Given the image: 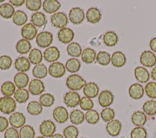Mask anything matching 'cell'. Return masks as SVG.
Masks as SVG:
<instances>
[{"mask_svg":"<svg viewBox=\"0 0 156 138\" xmlns=\"http://www.w3.org/2000/svg\"><path fill=\"white\" fill-rule=\"evenodd\" d=\"M86 84V81L78 74L69 75L66 80V86L71 91H79Z\"/></svg>","mask_w":156,"mask_h":138,"instance_id":"1","label":"cell"},{"mask_svg":"<svg viewBox=\"0 0 156 138\" xmlns=\"http://www.w3.org/2000/svg\"><path fill=\"white\" fill-rule=\"evenodd\" d=\"M16 108V102L12 97L0 98V111L4 114H12Z\"/></svg>","mask_w":156,"mask_h":138,"instance_id":"2","label":"cell"},{"mask_svg":"<svg viewBox=\"0 0 156 138\" xmlns=\"http://www.w3.org/2000/svg\"><path fill=\"white\" fill-rule=\"evenodd\" d=\"M53 41L52 34L47 31H43L39 33L36 36V44L41 48L49 47Z\"/></svg>","mask_w":156,"mask_h":138,"instance_id":"3","label":"cell"},{"mask_svg":"<svg viewBox=\"0 0 156 138\" xmlns=\"http://www.w3.org/2000/svg\"><path fill=\"white\" fill-rule=\"evenodd\" d=\"M56 130L55 123L51 120H44L39 126L40 134L46 137H50Z\"/></svg>","mask_w":156,"mask_h":138,"instance_id":"4","label":"cell"},{"mask_svg":"<svg viewBox=\"0 0 156 138\" xmlns=\"http://www.w3.org/2000/svg\"><path fill=\"white\" fill-rule=\"evenodd\" d=\"M63 103L69 108H74L79 105L80 96L76 91H69L63 95Z\"/></svg>","mask_w":156,"mask_h":138,"instance_id":"5","label":"cell"},{"mask_svg":"<svg viewBox=\"0 0 156 138\" xmlns=\"http://www.w3.org/2000/svg\"><path fill=\"white\" fill-rule=\"evenodd\" d=\"M68 21L67 16L63 12H56L51 16V22L52 26L60 29L65 27Z\"/></svg>","mask_w":156,"mask_h":138,"instance_id":"6","label":"cell"},{"mask_svg":"<svg viewBox=\"0 0 156 138\" xmlns=\"http://www.w3.org/2000/svg\"><path fill=\"white\" fill-rule=\"evenodd\" d=\"M66 72L65 66L60 62L55 61L51 63L48 68V73L54 78H60L63 77Z\"/></svg>","mask_w":156,"mask_h":138,"instance_id":"7","label":"cell"},{"mask_svg":"<svg viewBox=\"0 0 156 138\" xmlns=\"http://www.w3.org/2000/svg\"><path fill=\"white\" fill-rule=\"evenodd\" d=\"M85 19V13L80 7H73L69 12V19L73 24H81Z\"/></svg>","mask_w":156,"mask_h":138,"instance_id":"8","label":"cell"},{"mask_svg":"<svg viewBox=\"0 0 156 138\" xmlns=\"http://www.w3.org/2000/svg\"><path fill=\"white\" fill-rule=\"evenodd\" d=\"M25 116L20 112H14L9 117V122L12 127L19 128L23 126L26 123Z\"/></svg>","mask_w":156,"mask_h":138,"instance_id":"9","label":"cell"},{"mask_svg":"<svg viewBox=\"0 0 156 138\" xmlns=\"http://www.w3.org/2000/svg\"><path fill=\"white\" fill-rule=\"evenodd\" d=\"M140 61L144 66L152 67L156 64V56L150 50H144L140 55Z\"/></svg>","mask_w":156,"mask_h":138,"instance_id":"10","label":"cell"},{"mask_svg":"<svg viewBox=\"0 0 156 138\" xmlns=\"http://www.w3.org/2000/svg\"><path fill=\"white\" fill-rule=\"evenodd\" d=\"M114 95L113 93L108 90L102 91L98 96V102L100 106L103 108H107L111 105L113 102Z\"/></svg>","mask_w":156,"mask_h":138,"instance_id":"11","label":"cell"},{"mask_svg":"<svg viewBox=\"0 0 156 138\" xmlns=\"http://www.w3.org/2000/svg\"><path fill=\"white\" fill-rule=\"evenodd\" d=\"M38 30L32 23L26 24L21 28V36L28 41L33 40L37 35Z\"/></svg>","mask_w":156,"mask_h":138,"instance_id":"12","label":"cell"},{"mask_svg":"<svg viewBox=\"0 0 156 138\" xmlns=\"http://www.w3.org/2000/svg\"><path fill=\"white\" fill-rule=\"evenodd\" d=\"M54 120L59 123H64L68 119V112L67 109L62 106L56 107L52 112Z\"/></svg>","mask_w":156,"mask_h":138,"instance_id":"13","label":"cell"},{"mask_svg":"<svg viewBox=\"0 0 156 138\" xmlns=\"http://www.w3.org/2000/svg\"><path fill=\"white\" fill-rule=\"evenodd\" d=\"M74 33L72 29L64 27L60 29L57 33V37L60 42L63 44L69 43L74 38Z\"/></svg>","mask_w":156,"mask_h":138,"instance_id":"14","label":"cell"},{"mask_svg":"<svg viewBox=\"0 0 156 138\" xmlns=\"http://www.w3.org/2000/svg\"><path fill=\"white\" fill-rule=\"evenodd\" d=\"M44 83L40 79H33L29 84V91L33 95L41 94L44 91Z\"/></svg>","mask_w":156,"mask_h":138,"instance_id":"15","label":"cell"},{"mask_svg":"<svg viewBox=\"0 0 156 138\" xmlns=\"http://www.w3.org/2000/svg\"><path fill=\"white\" fill-rule=\"evenodd\" d=\"M121 122L118 119H113L108 122L105 125L106 131L112 136H118L121 129Z\"/></svg>","mask_w":156,"mask_h":138,"instance_id":"16","label":"cell"},{"mask_svg":"<svg viewBox=\"0 0 156 138\" xmlns=\"http://www.w3.org/2000/svg\"><path fill=\"white\" fill-rule=\"evenodd\" d=\"M60 55V51L55 46H51L46 48L43 53V57L48 62H55L59 58Z\"/></svg>","mask_w":156,"mask_h":138,"instance_id":"17","label":"cell"},{"mask_svg":"<svg viewBox=\"0 0 156 138\" xmlns=\"http://www.w3.org/2000/svg\"><path fill=\"white\" fill-rule=\"evenodd\" d=\"M99 88L98 85L93 81L88 82L85 84L83 88V92L84 95L88 98H94L99 93Z\"/></svg>","mask_w":156,"mask_h":138,"instance_id":"18","label":"cell"},{"mask_svg":"<svg viewBox=\"0 0 156 138\" xmlns=\"http://www.w3.org/2000/svg\"><path fill=\"white\" fill-rule=\"evenodd\" d=\"M44 11L48 13H55L60 8L61 4L56 0H45L42 4Z\"/></svg>","mask_w":156,"mask_h":138,"instance_id":"19","label":"cell"},{"mask_svg":"<svg viewBox=\"0 0 156 138\" xmlns=\"http://www.w3.org/2000/svg\"><path fill=\"white\" fill-rule=\"evenodd\" d=\"M101 13L96 7L90 8L86 13V18L88 22L95 24L98 22L101 19Z\"/></svg>","mask_w":156,"mask_h":138,"instance_id":"20","label":"cell"},{"mask_svg":"<svg viewBox=\"0 0 156 138\" xmlns=\"http://www.w3.org/2000/svg\"><path fill=\"white\" fill-rule=\"evenodd\" d=\"M15 69L21 72L28 71L30 67V62L29 59L25 57H20L15 60Z\"/></svg>","mask_w":156,"mask_h":138,"instance_id":"21","label":"cell"},{"mask_svg":"<svg viewBox=\"0 0 156 138\" xmlns=\"http://www.w3.org/2000/svg\"><path fill=\"white\" fill-rule=\"evenodd\" d=\"M111 62L113 66L120 67L126 64V57L122 52L116 51L111 57Z\"/></svg>","mask_w":156,"mask_h":138,"instance_id":"22","label":"cell"},{"mask_svg":"<svg viewBox=\"0 0 156 138\" xmlns=\"http://www.w3.org/2000/svg\"><path fill=\"white\" fill-rule=\"evenodd\" d=\"M135 78L141 83H145L149 79L150 75L148 71L144 67L138 66L134 69Z\"/></svg>","mask_w":156,"mask_h":138,"instance_id":"23","label":"cell"},{"mask_svg":"<svg viewBox=\"0 0 156 138\" xmlns=\"http://www.w3.org/2000/svg\"><path fill=\"white\" fill-rule=\"evenodd\" d=\"M129 94L133 99H140L144 94L143 87L139 83L132 84L129 88Z\"/></svg>","mask_w":156,"mask_h":138,"instance_id":"24","label":"cell"},{"mask_svg":"<svg viewBox=\"0 0 156 138\" xmlns=\"http://www.w3.org/2000/svg\"><path fill=\"white\" fill-rule=\"evenodd\" d=\"M31 23L37 27H42L46 23V18L45 15L41 12H36L31 16Z\"/></svg>","mask_w":156,"mask_h":138,"instance_id":"25","label":"cell"},{"mask_svg":"<svg viewBox=\"0 0 156 138\" xmlns=\"http://www.w3.org/2000/svg\"><path fill=\"white\" fill-rule=\"evenodd\" d=\"M29 77L25 72H18L14 76L13 81L15 86L18 88H24L28 85Z\"/></svg>","mask_w":156,"mask_h":138,"instance_id":"26","label":"cell"},{"mask_svg":"<svg viewBox=\"0 0 156 138\" xmlns=\"http://www.w3.org/2000/svg\"><path fill=\"white\" fill-rule=\"evenodd\" d=\"M131 120L135 126H142L146 122L147 117L144 112L141 111H136L132 114Z\"/></svg>","mask_w":156,"mask_h":138,"instance_id":"27","label":"cell"},{"mask_svg":"<svg viewBox=\"0 0 156 138\" xmlns=\"http://www.w3.org/2000/svg\"><path fill=\"white\" fill-rule=\"evenodd\" d=\"M15 13V8L10 3H4L0 5V15L2 18L10 19Z\"/></svg>","mask_w":156,"mask_h":138,"instance_id":"28","label":"cell"},{"mask_svg":"<svg viewBox=\"0 0 156 138\" xmlns=\"http://www.w3.org/2000/svg\"><path fill=\"white\" fill-rule=\"evenodd\" d=\"M69 120L74 125L81 124L85 120V114L80 109H73L70 112Z\"/></svg>","mask_w":156,"mask_h":138,"instance_id":"29","label":"cell"},{"mask_svg":"<svg viewBox=\"0 0 156 138\" xmlns=\"http://www.w3.org/2000/svg\"><path fill=\"white\" fill-rule=\"evenodd\" d=\"M118 36L116 33L113 31H108L105 32L103 36V41L107 46H114L118 43Z\"/></svg>","mask_w":156,"mask_h":138,"instance_id":"30","label":"cell"},{"mask_svg":"<svg viewBox=\"0 0 156 138\" xmlns=\"http://www.w3.org/2000/svg\"><path fill=\"white\" fill-rule=\"evenodd\" d=\"M66 51L68 54L73 58L80 57L82 52L80 45L77 42L70 43L66 47Z\"/></svg>","mask_w":156,"mask_h":138,"instance_id":"31","label":"cell"},{"mask_svg":"<svg viewBox=\"0 0 156 138\" xmlns=\"http://www.w3.org/2000/svg\"><path fill=\"white\" fill-rule=\"evenodd\" d=\"M48 70L46 66L43 64L40 63L35 65L32 69V75L36 78H43L47 76Z\"/></svg>","mask_w":156,"mask_h":138,"instance_id":"32","label":"cell"},{"mask_svg":"<svg viewBox=\"0 0 156 138\" xmlns=\"http://www.w3.org/2000/svg\"><path fill=\"white\" fill-rule=\"evenodd\" d=\"M13 96L16 102L19 103H24L29 99V93L24 88H18L15 91Z\"/></svg>","mask_w":156,"mask_h":138,"instance_id":"33","label":"cell"},{"mask_svg":"<svg viewBox=\"0 0 156 138\" xmlns=\"http://www.w3.org/2000/svg\"><path fill=\"white\" fill-rule=\"evenodd\" d=\"M96 58V53L94 49L91 48L85 49L81 54V58L82 61L87 64L93 63Z\"/></svg>","mask_w":156,"mask_h":138,"instance_id":"34","label":"cell"},{"mask_svg":"<svg viewBox=\"0 0 156 138\" xmlns=\"http://www.w3.org/2000/svg\"><path fill=\"white\" fill-rule=\"evenodd\" d=\"M1 91L4 96L11 97L16 91V86L11 81H5L2 84Z\"/></svg>","mask_w":156,"mask_h":138,"instance_id":"35","label":"cell"},{"mask_svg":"<svg viewBox=\"0 0 156 138\" xmlns=\"http://www.w3.org/2000/svg\"><path fill=\"white\" fill-rule=\"evenodd\" d=\"M16 50L20 54H26L30 51V43L25 39L20 40L16 44Z\"/></svg>","mask_w":156,"mask_h":138,"instance_id":"36","label":"cell"},{"mask_svg":"<svg viewBox=\"0 0 156 138\" xmlns=\"http://www.w3.org/2000/svg\"><path fill=\"white\" fill-rule=\"evenodd\" d=\"M80 66V62L76 58H71L68 59L65 64L66 69L71 73H75L79 71Z\"/></svg>","mask_w":156,"mask_h":138,"instance_id":"37","label":"cell"},{"mask_svg":"<svg viewBox=\"0 0 156 138\" xmlns=\"http://www.w3.org/2000/svg\"><path fill=\"white\" fill-rule=\"evenodd\" d=\"M43 107L40 102L37 101H31L27 106V111L31 115L37 116L42 112Z\"/></svg>","mask_w":156,"mask_h":138,"instance_id":"38","label":"cell"},{"mask_svg":"<svg viewBox=\"0 0 156 138\" xmlns=\"http://www.w3.org/2000/svg\"><path fill=\"white\" fill-rule=\"evenodd\" d=\"M43 54L40 50L34 48L32 49L29 54V60L33 64H38L41 63L43 60Z\"/></svg>","mask_w":156,"mask_h":138,"instance_id":"39","label":"cell"},{"mask_svg":"<svg viewBox=\"0 0 156 138\" xmlns=\"http://www.w3.org/2000/svg\"><path fill=\"white\" fill-rule=\"evenodd\" d=\"M27 16L24 12L21 10H17L15 12L14 15L12 17L13 22L15 24L18 26L25 24L27 21Z\"/></svg>","mask_w":156,"mask_h":138,"instance_id":"40","label":"cell"},{"mask_svg":"<svg viewBox=\"0 0 156 138\" xmlns=\"http://www.w3.org/2000/svg\"><path fill=\"white\" fill-rule=\"evenodd\" d=\"M19 135L20 138H34L35 132L33 126L30 125H24L20 128Z\"/></svg>","mask_w":156,"mask_h":138,"instance_id":"41","label":"cell"},{"mask_svg":"<svg viewBox=\"0 0 156 138\" xmlns=\"http://www.w3.org/2000/svg\"><path fill=\"white\" fill-rule=\"evenodd\" d=\"M145 114L154 116L156 114V100H150L145 102L142 106Z\"/></svg>","mask_w":156,"mask_h":138,"instance_id":"42","label":"cell"},{"mask_svg":"<svg viewBox=\"0 0 156 138\" xmlns=\"http://www.w3.org/2000/svg\"><path fill=\"white\" fill-rule=\"evenodd\" d=\"M96 59L99 64L102 66H107L111 61V56L108 52L101 50L98 53Z\"/></svg>","mask_w":156,"mask_h":138,"instance_id":"43","label":"cell"},{"mask_svg":"<svg viewBox=\"0 0 156 138\" xmlns=\"http://www.w3.org/2000/svg\"><path fill=\"white\" fill-rule=\"evenodd\" d=\"M39 102L42 106L50 107L54 103L55 98L54 95L50 93H44L40 95Z\"/></svg>","mask_w":156,"mask_h":138,"instance_id":"44","label":"cell"},{"mask_svg":"<svg viewBox=\"0 0 156 138\" xmlns=\"http://www.w3.org/2000/svg\"><path fill=\"white\" fill-rule=\"evenodd\" d=\"M85 119L89 124L94 125L99 122V114L96 110L92 109L87 111L85 114Z\"/></svg>","mask_w":156,"mask_h":138,"instance_id":"45","label":"cell"},{"mask_svg":"<svg viewBox=\"0 0 156 138\" xmlns=\"http://www.w3.org/2000/svg\"><path fill=\"white\" fill-rule=\"evenodd\" d=\"M79 129L74 125H69L63 130V134L65 138H77L79 135Z\"/></svg>","mask_w":156,"mask_h":138,"instance_id":"46","label":"cell"},{"mask_svg":"<svg viewBox=\"0 0 156 138\" xmlns=\"http://www.w3.org/2000/svg\"><path fill=\"white\" fill-rule=\"evenodd\" d=\"M147 136V131L143 126H136L130 132L131 138H146Z\"/></svg>","mask_w":156,"mask_h":138,"instance_id":"47","label":"cell"},{"mask_svg":"<svg viewBox=\"0 0 156 138\" xmlns=\"http://www.w3.org/2000/svg\"><path fill=\"white\" fill-rule=\"evenodd\" d=\"M115 115V111L109 107L104 108L101 112V117L105 122H108L113 119Z\"/></svg>","mask_w":156,"mask_h":138,"instance_id":"48","label":"cell"},{"mask_svg":"<svg viewBox=\"0 0 156 138\" xmlns=\"http://www.w3.org/2000/svg\"><path fill=\"white\" fill-rule=\"evenodd\" d=\"M79 106L82 110L88 111L92 109L94 106V103L90 98L84 96L80 98Z\"/></svg>","mask_w":156,"mask_h":138,"instance_id":"49","label":"cell"},{"mask_svg":"<svg viewBox=\"0 0 156 138\" xmlns=\"http://www.w3.org/2000/svg\"><path fill=\"white\" fill-rule=\"evenodd\" d=\"M146 95L151 98H156V82L149 81L145 86Z\"/></svg>","mask_w":156,"mask_h":138,"instance_id":"50","label":"cell"},{"mask_svg":"<svg viewBox=\"0 0 156 138\" xmlns=\"http://www.w3.org/2000/svg\"><path fill=\"white\" fill-rule=\"evenodd\" d=\"M41 1L40 0H27L26 1V7L33 12H37L40 9L42 5Z\"/></svg>","mask_w":156,"mask_h":138,"instance_id":"51","label":"cell"},{"mask_svg":"<svg viewBox=\"0 0 156 138\" xmlns=\"http://www.w3.org/2000/svg\"><path fill=\"white\" fill-rule=\"evenodd\" d=\"M12 64V60L9 55H2L0 57V69L1 70L9 69Z\"/></svg>","mask_w":156,"mask_h":138,"instance_id":"52","label":"cell"},{"mask_svg":"<svg viewBox=\"0 0 156 138\" xmlns=\"http://www.w3.org/2000/svg\"><path fill=\"white\" fill-rule=\"evenodd\" d=\"M4 138H20L19 133L17 129L12 126L8 128L5 131Z\"/></svg>","mask_w":156,"mask_h":138,"instance_id":"53","label":"cell"},{"mask_svg":"<svg viewBox=\"0 0 156 138\" xmlns=\"http://www.w3.org/2000/svg\"><path fill=\"white\" fill-rule=\"evenodd\" d=\"M9 120L4 116H0V133L5 131L9 126Z\"/></svg>","mask_w":156,"mask_h":138,"instance_id":"54","label":"cell"},{"mask_svg":"<svg viewBox=\"0 0 156 138\" xmlns=\"http://www.w3.org/2000/svg\"><path fill=\"white\" fill-rule=\"evenodd\" d=\"M9 2L12 5L15 7H20L23 5L26 2V1L24 0H10Z\"/></svg>","mask_w":156,"mask_h":138,"instance_id":"55","label":"cell"},{"mask_svg":"<svg viewBox=\"0 0 156 138\" xmlns=\"http://www.w3.org/2000/svg\"><path fill=\"white\" fill-rule=\"evenodd\" d=\"M149 46L153 52H156V37H154L151 40L149 43Z\"/></svg>","mask_w":156,"mask_h":138,"instance_id":"56","label":"cell"},{"mask_svg":"<svg viewBox=\"0 0 156 138\" xmlns=\"http://www.w3.org/2000/svg\"><path fill=\"white\" fill-rule=\"evenodd\" d=\"M151 78L153 80L156 81V66L154 67L151 71Z\"/></svg>","mask_w":156,"mask_h":138,"instance_id":"57","label":"cell"},{"mask_svg":"<svg viewBox=\"0 0 156 138\" xmlns=\"http://www.w3.org/2000/svg\"><path fill=\"white\" fill-rule=\"evenodd\" d=\"M49 138H65L63 135L60 133H54Z\"/></svg>","mask_w":156,"mask_h":138,"instance_id":"58","label":"cell"},{"mask_svg":"<svg viewBox=\"0 0 156 138\" xmlns=\"http://www.w3.org/2000/svg\"><path fill=\"white\" fill-rule=\"evenodd\" d=\"M35 138H47V137H44V136H37V137H35Z\"/></svg>","mask_w":156,"mask_h":138,"instance_id":"59","label":"cell"},{"mask_svg":"<svg viewBox=\"0 0 156 138\" xmlns=\"http://www.w3.org/2000/svg\"><path fill=\"white\" fill-rule=\"evenodd\" d=\"M4 0H2V1H0V2H4Z\"/></svg>","mask_w":156,"mask_h":138,"instance_id":"60","label":"cell"},{"mask_svg":"<svg viewBox=\"0 0 156 138\" xmlns=\"http://www.w3.org/2000/svg\"><path fill=\"white\" fill-rule=\"evenodd\" d=\"M80 138H85V137H80Z\"/></svg>","mask_w":156,"mask_h":138,"instance_id":"61","label":"cell"}]
</instances>
